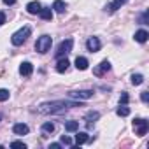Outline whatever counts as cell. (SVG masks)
I'll use <instances>...</instances> for the list:
<instances>
[{
    "label": "cell",
    "instance_id": "obj_30",
    "mask_svg": "<svg viewBox=\"0 0 149 149\" xmlns=\"http://www.w3.org/2000/svg\"><path fill=\"white\" fill-rule=\"evenodd\" d=\"M4 23H6V14H4V13H0V26H2Z\"/></svg>",
    "mask_w": 149,
    "mask_h": 149
},
{
    "label": "cell",
    "instance_id": "obj_23",
    "mask_svg": "<svg viewBox=\"0 0 149 149\" xmlns=\"http://www.w3.org/2000/svg\"><path fill=\"white\" fill-rule=\"evenodd\" d=\"M98 118H100L98 112H88V116H86V119H88V126H91V121L95 123V119H98Z\"/></svg>",
    "mask_w": 149,
    "mask_h": 149
},
{
    "label": "cell",
    "instance_id": "obj_20",
    "mask_svg": "<svg viewBox=\"0 0 149 149\" xmlns=\"http://www.w3.org/2000/svg\"><path fill=\"white\" fill-rule=\"evenodd\" d=\"M116 114H118V116H121V118H125V116H128V114H130V109L123 104V105H119V107L116 109Z\"/></svg>",
    "mask_w": 149,
    "mask_h": 149
},
{
    "label": "cell",
    "instance_id": "obj_6",
    "mask_svg": "<svg viewBox=\"0 0 149 149\" xmlns=\"http://www.w3.org/2000/svg\"><path fill=\"white\" fill-rule=\"evenodd\" d=\"M107 70H111V63H109V60H104V61H100V65H98V67H95V68H93V74L100 77V76H104Z\"/></svg>",
    "mask_w": 149,
    "mask_h": 149
},
{
    "label": "cell",
    "instance_id": "obj_22",
    "mask_svg": "<svg viewBox=\"0 0 149 149\" xmlns=\"http://www.w3.org/2000/svg\"><path fill=\"white\" fill-rule=\"evenodd\" d=\"M53 132H54V125L53 123L47 121V123L42 125V133H53Z\"/></svg>",
    "mask_w": 149,
    "mask_h": 149
},
{
    "label": "cell",
    "instance_id": "obj_14",
    "mask_svg": "<svg viewBox=\"0 0 149 149\" xmlns=\"http://www.w3.org/2000/svg\"><path fill=\"white\" fill-rule=\"evenodd\" d=\"M88 65H90V63H88V60H86L84 56H77V58H76V67H77L79 70H86Z\"/></svg>",
    "mask_w": 149,
    "mask_h": 149
},
{
    "label": "cell",
    "instance_id": "obj_9",
    "mask_svg": "<svg viewBox=\"0 0 149 149\" xmlns=\"http://www.w3.org/2000/svg\"><path fill=\"white\" fill-rule=\"evenodd\" d=\"M32 72H33V65L30 61H23L19 65V74H21V76H30Z\"/></svg>",
    "mask_w": 149,
    "mask_h": 149
},
{
    "label": "cell",
    "instance_id": "obj_21",
    "mask_svg": "<svg viewBox=\"0 0 149 149\" xmlns=\"http://www.w3.org/2000/svg\"><path fill=\"white\" fill-rule=\"evenodd\" d=\"M142 83H144V76H142V74H133V76H132V84L139 86Z\"/></svg>",
    "mask_w": 149,
    "mask_h": 149
},
{
    "label": "cell",
    "instance_id": "obj_7",
    "mask_svg": "<svg viewBox=\"0 0 149 149\" xmlns=\"http://www.w3.org/2000/svg\"><path fill=\"white\" fill-rule=\"evenodd\" d=\"M72 98H83V100H88L93 97V91L91 90H81V91H72L70 93Z\"/></svg>",
    "mask_w": 149,
    "mask_h": 149
},
{
    "label": "cell",
    "instance_id": "obj_24",
    "mask_svg": "<svg viewBox=\"0 0 149 149\" xmlns=\"http://www.w3.org/2000/svg\"><path fill=\"white\" fill-rule=\"evenodd\" d=\"M9 95H11V93H9V90H4V88H2V90H0V102L9 100Z\"/></svg>",
    "mask_w": 149,
    "mask_h": 149
},
{
    "label": "cell",
    "instance_id": "obj_32",
    "mask_svg": "<svg viewBox=\"0 0 149 149\" xmlns=\"http://www.w3.org/2000/svg\"><path fill=\"white\" fill-rule=\"evenodd\" d=\"M61 147V144H51L49 146V149H60Z\"/></svg>",
    "mask_w": 149,
    "mask_h": 149
},
{
    "label": "cell",
    "instance_id": "obj_10",
    "mask_svg": "<svg viewBox=\"0 0 149 149\" xmlns=\"http://www.w3.org/2000/svg\"><path fill=\"white\" fill-rule=\"evenodd\" d=\"M28 130H30V128H28L25 123H16V125L13 126V132H14L16 135H26Z\"/></svg>",
    "mask_w": 149,
    "mask_h": 149
},
{
    "label": "cell",
    "instance_id": "obj_31",
    "mask_svg": "<svg viewBox=\"0 0 149 149\" xmlns=\"http://www.w3.org/2000/svg\"><path fill=\"white\" fill-rule=\"evenodd\" d=\"M4 4H7V6H14V4H16V0H4Z\"/></svg>",
    "mask_w": 149,
    "mask_h": 149
},
{
    "label": "cell",
    "instance_id": "obj_16",
    "mask_svg": "<svg viewBox=\"0 0 149 149\" xmlns=\"http://www.w3.org/2000/svg\"><path fill=\"white\" fill-rule=\"evenodd\" d=\"M65 2H63V0H54V4H53V9L58 13V14H63L65 13Z\"/></svg>",
    "mask_w": 149,
    "mask_h": 149
},
{
    "label": "cell",
    "instance_id": "obj_15",
    "mask_svg": "<svg viewBox=\"0 0 149 149\" xmlns=\"http://www.w3.org/2000/svg\"><path fill=\"white\" fill-rule=\"evenodd\" d=\"M39 14H40V18H42V19H46V21H51V19H53V11H51L49 7L40 9V11H39Z\"/></svg>",
    "mask_w": 149,
    "mask_h": 149
},
{
    "label": "cell",
    "instance_id": "obj_5",
    "mask_svg": "<svg viewBox=\"0 0 149 149\" xmlns=\"http://www.w3.org/2000/svg\"><path fill=\"white\" fill-rule=\"evenodd\" d=\"M133 128H135V132H137V135H146L147 133V130H149V123H147V119H144V118H137L135 121H133Z\"/></svg>",
    "mask_w": 149,
    "mask_h": 149
},
{
    "label": "cell",
    "instance_id": "obj_8",
    "mask_svg": "<svg viewBox=\"0 0 149 149\" xmlns=\"http://www.w3.org/2000/svg\"><path fill=\"white\" fill-rule=\"evenodd\" d=\"M86 47H88V51L97 53V51L100 49V40H98L97 37H90V39H88V42H86Z\"/></svg>",
    "mask_w": 149,
    "mask_h": 149
},
{
    "label": "cell",
    "instance_id": "obj_12",
    "mask_svg": "<svg viewBox=\"0 0 149 149\" xmlns=\"http://www.w3.org/2000/svg\"><path fill=\"white\" fill-rule=\"evenodd\" d=\"M42 9V6H40V2H30L28 6H26V11L30 13V14H39V11Z\"/></svg>",
    "mask_w": 149,
    "mask_h": 149
},
{
    "label": "cell",
    "instance_id": "obj_19",
    "mask_svg": "<svg viewBox=\"0 0 149 149\" xmlns=\"http://www.w3.org/2000/svg\"><path fill=\"white\" fill-rule=\"evenodd\" d=\"M65 130L67 132H77L79 130V123L77 121H67L65 123Z\"/></svg>",
    "mask_w": 149,
    "mask_h": 149
},
{
    "label": "cell",
    "instance_id": "obj_26",
    "mask_svg": "<svg viewBox=\"0 0 149 149\" xmlns=\"http://www.w3.org/2000/svg\"><path fill=\"white\" fill-rule=\"evenodd\" d=\"M147 19H149V13H142V14H140V19H139V21H140L142 25H146V23H147Z\"/></svg>",
    "mask_w": 149,
    "mask_h": 149
},
{
    "label": "cell",
    "instance_id": "obj_1",
    "mask_svg": "<svg viewBox=\"0 0 149 149\" xmlns=\"http://www.w3.org/2000/svg\"><path fill=\"white\" fill-rule=\"evenodd\" d=\"M67 107H81L77 102H65V100H56V102H46L39 107L40 114H61L67 111Z\"/></svg>",
    "mask_w": 149,
    "mask_h": 149
},
{
    "label": "cell",
    "instance_id": "obj_25",
    "mask_svg": "<svg viewBox=\"0 0 149 149\" xmlns=\"http://www.w3.org/2000/svg\"><path fill=\"white\" fill-rule=\"evenodd\" d=\"M11 147H14V149H25L26 144L21 142V140H14V142H11Z\"/></svg>",
    "mask_w": 149,
    "mask_h": 149
},
{
    "label": "cell",
    "instance_id": "obj_27",
    "mask_svg": "<svg viewBox=\"0 0 149 149\" xmlns=\"http://www.w3.org/2000/svg\"><path fill=\"white\" fill-rule=\"evenodd\" d=\"M61 144H65V146H72V140H70V137H67V135H61Z\"/></svg>",
    "mask_w": 149,
    "mask_h": 149
},
{
    "label": "cell",
    "instance_id": "obj_33",
    "mask_svg": "<svg viewBox=\"0 0 149 149\" xmlns=\"http://www.w3.org/2000/svg\"><path fill=\"white\" fill-rule=\"evenodd\" d=\"M0 119H2V114H0Z\"/></svg>",
    "mask_w": 149,
    "mask_h": 149
},
{
    "label": "cell",
    "instance_id": "obj_11",
    "mask_svg": "<svg viewBox=\"0 0 149 149\" xmlns=\"http://www.w3.org/2000/svg\"><path fill=\"white\" fill-rule=\"evenodd\" d=\"M126 2H128V0H114L112 4H109V6H107V11H109V13H116V11H118V9H121Z\"/></svg>",
    "mask_w": 149,
    "mask_h": 149
},
{
    "label": "cell",
    "instance_id": "obj_2",
    "mask_svg": "<svg viewBox=\"0 0 149 149\" xmlns=\"http://www.w3.org/2000/svg\"><path fill=\"white\" fill-rule=\"evenodd\" d=\"M30 33H32V30H30V26H23L21 30H18L16 33H13V37H11V42L14 44V46H21L28 37H30Z\"/></svg>",
    "mask_w": 149,
    "mask_h": 149
},
{
    "label": "cell",
    "instance_id": "obj_4",
    "mask_svg": "<svg viewBox=\"0 0 149 149\" xmlns=\"http://www.w3.org/2000/svg\"><path fill=\"white\" fill-rule=\"evenodd\" d=\"M72 46H74V40H72V39H65V40H61V42L58 44V47H56V58H63V56H67V54L72 51Z\"/></svg>",
    "mask_w": 149,
    "mask_h": 149
},
{
    "label": "cell",
    "instance_id": "obj_17",
    "mask_svg": "<svg viewBox=\"0 0 149 149\" xmlns=\"http://www.w3.org/2000/svg\"><path fill=\"white\" fill-rule=\"evenodd\" d=\"M147 37H149V33H147L146 30H139V32H135V40H137V42H140V44H142V42H146V40H147Z\"/></svg>",
    "mask_w": 149,
    "mask_h": 149
},
{
    "label": "cell",
    "instance_id": "obj_29",
    "mask_svg": "<svg viewBox=\"0 0 149 149\" xmlns=\"http://www.w3.org/2000/svg\"><path fill=\"white\" fill-rule=\"evenodd\" d=\"M140 98H142V102L146 104V102L149 100V95H147V91H142V93H140Z\"/></svg>",
    "mask_w": 149,
    "mask_h": 149
},
{
    "label": "cell",
    "instance_id": "obj_13",
    "mask_svg": "<svg viewBox=\"0 0 149 149\" xmlns=\"http://www.w3.org/2000/svg\"><path fill=\"white\" fill-rule=\"evenodd\" d=\"M68 65H70V63H68V60H67V58H60V60H58V63H56V70H58L60 74H63V72L68 68Z\"/></svg>",
    "mask_w": 149,
    "mask_h": 149
},
{
    "label": "cell",
    "instance_id": "obj_28",
    "mask_svg": "<svg viewBox=\"0 0 149 149\" xmlns=\"http://www.w3.org/2000/svg\"><path fill=\"white\" fill-rule=\"evenodd\" d=\"M128 100H130V98H128V95H126V93H123V95H121V98H119V104H128Z\"/></svg>",
    "mask_w": 149,
    "mask_h": 149
},
{
    "label": "cell",
    "instance_id": "obj_3",
    "mask_svg": "<svg viewBox=\"0 0 149 149\" xmlns=\"http://www.w3.org/2000/svg\"><path fill=\"white\" fill-rule=\"evenodd\" d=\"M51 44H53V39H51L49 35H42V37L37 39V42H35V49H37L40 54H44V53H47V51L51 49Z\"/></svg>",
    "mask_w": 149,
    "mask_h": 149
},
{
    "label": "cell",
    "instance_id": "obj_18",
    "mask_svg": "<svg viewBox=\"0 0 149 149\" xmlns=\"http://www.w3.org/2000/svg\"><path fill=\"white\" fill-rule=\"evenodd\" d=\"M88 140H90L88 133H84V132H77V135H76V144H77V146H81V144H84V142H88Z\"/></svg>",
    "mask_w": 149,
    "mask_h": 149
}]
</instances>
